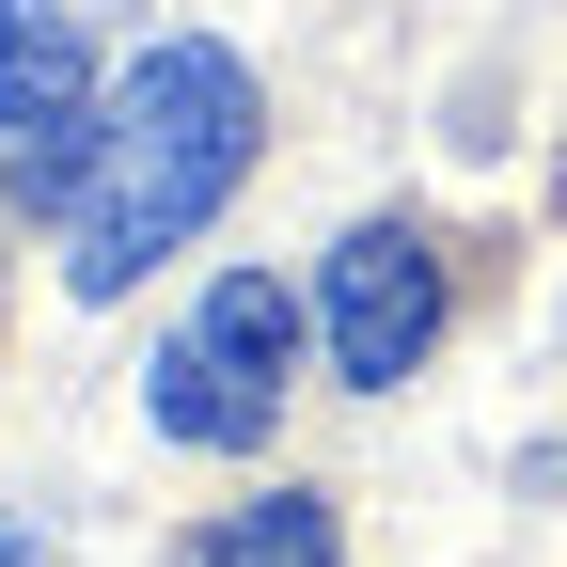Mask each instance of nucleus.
<instances>
[{
	"mask_svg": "<svg viewBox=\"0 0 567 567\" xmlns=\"http://www.w3.org/2000/svg\"><path fill=\"white\" fill-rule=\"evenodd\" d=\"M252 142H268V111H252L237 48H205V32L142 48L126 95L95 111V174H80V205H63V284H80V300H126L158 252H189L237 205Z\"/></svg>",
	"mask_w": 567,
	"mask_h": 567,
	"instance_id": "nucleus-1",
	"label": "nucleus"
},
{
	"mask_svg": "<svg viewBox=\"0 0 567 567\" xmlns=\"http://www.w3.org/2000/svg\"><path fill=\"white\" fill-rule=\"evenodd\" d=\"M284 347H300V300H284L268 268H221V284H205V316L142 363L158 442H189V457H252L268 410H284Z\"/></svg>",
	"mask_w": 567,
	"mask_h": 567,
	"instance_id": "nucleus-2",
	"label": "nucleus"
},
{
	"mask_svg": "<svg viewBox=\"0 0 567 567\" xmlns=\"http://www.w3.org/2000/svg\"><path fill=\"white\" fill-rule=\"evenodd\" d=\"M442 237L425 221H363L331 252V284H316V316H331V379H363V394H394V379H425V347H442Z\"/></svg>",
	"mask_w": 567,
	"mask_h": 567,
	"instance_id": "nucleus-3",
	"label": "nucleus"
},
{
	"mask_svg": "<svg viewBox=\"0 0 567 567\" xmlns=\"http://www.w3.org/2000/svg\"><path fill=\"white\" fill-rule=\"evenodd\" d=\"M80 80H95V48H80V0H0V142H32V126H80Z\"/></svg>",
	"mask_w": 567,
	"mask_h": 567,
	"instance_id": "nucleus-4",
	"label": "nucleus"
},
{
	"mask_svg": "<svg viewBox=\"0 0 567 567\" xmlns=\"http://www.w3.org/2000/svg\"><path fill=\"white\" fill-rule=\"evenodd\" d=\"M189 567H331V505L316 488H268V505H221L189 536Z\"/></svg>",
	"mask_w": 567,
	"mask_h": 567,
	"instance_id": "nucleus-5",
	"label": "nucleus"
},
{
	"mask_svg": "<svg viewBox=\"0 0 567 567\" xmlns=\"http://www.w3.org/2000/svg\"><path fill=\"white\" fill-rule=\"evenodd\" d=\"M0 567H48V536H32V520H17V505H0Z\"/></svg>",
	"mask_w": 567,
	"mask_h": 567,
	"instance_id": "nucleus-6",
	"label": "nucleus"
}]
</instances>
